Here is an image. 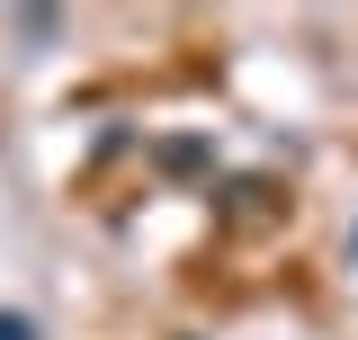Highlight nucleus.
Segmentation results:
<instances>
[{
  "label": "nucleus",
  "instance_id": "1",
  "mask_svg": "<svg viewBox=\"0 0 358 340\" xmlns=\"http://www.w3.org/2000/svg\"><path fill=\"white\" fill-rule=\"evenodd\" d=\"M0 340H36V323L27 313H0Z\"/></svg>",
  "mask_w": 358,
  "mask_h": 340
}]
</instances>
